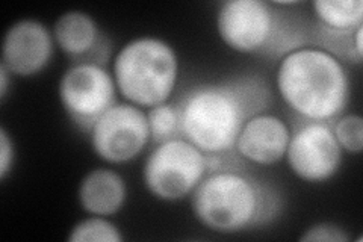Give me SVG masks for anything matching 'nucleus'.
Here are the masks:
<instances>
[{
	"label": "nucleus",
	"instance_id": "obj_8",
	"mask_svg": "<svg viewBox=\"0 0 363 242\" xmlns=\"http://www.w3.org/2000/svg\"><path fill=\"white\" fill-rule=\"evenodd\" d=\"M94 153L108 164H128L152 141L147 112L132 103H116L89 131Z\"/></svg>",
	"mask_w": 363,
	"mask_h": 242
},
{
	"label": "nucleus",
	"instance_id": "obj_3",
	"mask_svg": "<svg viewBox=\"0 0 363 242\" xmlns=\"http://www.w3.org/2000/svg\"><path fill=\"white\" fill-rule=\"evenodd\" d=\"M191 204L201 226L225 235L265 226L274 221L281 209L276 189L233 168L209 171L192 192Z\"/></svg>",
	"mask_w": 363,
	"mask_h": 242
},
{
	"label": "nucleus",
	"instance_id": "obj_20",
	"mask_svg": "<svg viewBox=\"0 0 363 242\" xmlns=\"http://www.w3.org/2000/svg\"><path fill=\"white\" fill-rule=\"evenodd\" d=\"M9 77H13V75L9 73V70L5 65L0 64V99H2V101L6 99V94H8Z\"/></svg>",
	"mask_w": 363,
	"mask_h": 242
},
{
	"label": "nucleus",
	"instance_id": "obj_13",
	"mask_svg": "<svg viewBox=\"0 0 363 242\" xmlns=\"http://www.w3.org/2000/svg\"><path fill=\"white\" fill-rule=\"evenodd\" d=\"M126 199V180L109 168L91 170L84 176L77 189L79 204L89 215L109 218L123 209Z\"/></svg>",
	"mask_w": 363,
	"mask_h": 242
},
{
	"label": "nucleus",
	"instance_id": "obj_5",
	"mask_svg": "<svg viewBox=\"0 0 363 242\" xmlns=\"http://www.w3.org/2000/svg\"><path fill=\"white\" fill-rule=\"evenodd\" d=\"M274 4L264 0H227L217 14V31L227 48L242 55L289 53L300 48L289 23Z\"/></svg>",
	"mask_w": 363,
	"mask_h": 242
},
{
	"label": "nucleus",
	"instance_id": "obj_6",
	"mask_svg": "<svg viewBox=\"0 0 363 242\" xmlns=\"http://www.w3.org/2000/svg\"><path fill=\"white\" fill-rule=\"evenodd\" d=\"M211 171V159L184 136L156 144L143 170L144 185L153 197L179 202L191 197Z\"/></svg>",
	"mask_w": 363,
	"mask_h": 242
},
{
	"label": "nucleus",
	"instance_id": "obj_15",
	"mask_svg": "<svg viewBox=\"0 0 363 242\" xmlns=\"http://www.w3.org/2000/svg\"><path fill=\"white\" fill-rule=\"evenodd\" d=\"M120 229L106 216L91 215L79 221L68 233V242H121Z\"/></svg>",
	"mask_w": 363,
	"mask_h": 242
},
{
	"label": "nucleus",
	"instance_id": "obj_2",
	"mask_svg": "<svg viewBox=\"0 0 363 242\" xmlns=\"http://www.w3.org/2000/svg\"><path fill=\"white\" fill-rule=\"evenodd\" d=\"M276 85L285 105L303 121L335 123L344 115L351 80L339 57L318 48H298L281 56Z\"/></svg>",
	"mask_w": 363,
	"mask_h": 242
},
{
	"label": "nucleus",
	"instance_id": "obj_1",
	"mask_svg": "<svg viewBox=\"0 0 363 242\" xmlns=\"http://www.w3.org/2000/svg\"><path fill=\"white\" fill-rule=\"evenodd\" d=\"M271 93L262 77L245 75L196 87L177 105L180 135L211 159L235 152L244 124L265 112Z\"/></svg>",
	"mask_w": 363,
	"mask_h": 242
},
{
	"label": "nucleus",
	"instance_id": "obj_18",
	"mask_svg": "<svg viewBox=\"0 0 363 242\" xmlns=\"http://www.w3.org/2000/svg\"><path fill=\"white\" fill-rule=\"evenodd\" d=\"M303 242H347L350 236L345 230L333 223H318L311 226L300 236Z\"/></svg>",
	"mask_w": 363,
	"mask_h": 242
},
{
	"label": "nucleus",
	"instance_id": "obj_17",
	"mask_svg": "<svg viewBox=\"0 0 363 242\" xmlns=\"http://www.w3.org/2000/svg\"><path fill=\"white\" fill-rule=\"evenodd\" d=\"M336 140L344 153L359 155L363 150V119L359 114H344L332 123Z\"/></svg>",
	"mask_w": 363,
	"mask_h": 242
},
{
	"label": "nucleus",
	"instance_id": "obj_10",
	"mask_svg": "<svg viewBox=\"0 0 363 242\" xmlns=\"http://www.w3.org/2000/svg\"><path fill=\"white\" fill-rule=\"evenodd\" d=\"M53 32L35 18H21L5 32L2 65L17 77H33L44 72L55 52Z\"/></svg>",
	"mask_w": 363,
	"mask_h": 242
},
{
	"label": "nucleus",
	"instance_id": "obj_9",
	"mask_svg": "<svg viewBox=\"0 0 363 242\" xmlns=\"http://www.w3.org/2000/svg\"><path fill=\"white\" fill-rule=\"evenodd\" d=\"M285 159L295 177L308 183H323L337 175L344 150L336 140L332 124L304 121L291 132Z\"/></svg>",
	"mask_w": 363,
	"mask_h": 242
},
{
	"label": "nucleus",
	"instance_id": "obj_4",
	"mask_svg": "<svg viewBox=\"0 0 363 242\" xmlns=\"http://www.w3.org/2000/svg\"><path fill=\"white\" fill-rule=\"evenodd\" d=\"M179 70V56L173 45L150 35L124 44L112 64L118 94L141 109L169 100L177 87Z\"/></svg>",
	"mask_w": 363,
	"mask_h": 242
},
{
	"label": "nucleus",
	"instance_id": "obj_14",
	"mask_svg": "<svg viewBox=\"0 0 363 242\" xmlns=\"http://www.w3.org/2000/svg\"><path fill=\"white\" fill-rule=\"evenodd\" d=\"M313 14L327 37L351 38L357 28L363 26L362 0H315Z\"/></svg>",
	"mask_w": 363,
	"mask_h": 242
},
{
	"label": "nucleus",
	"instance_id": "obj_7",
	"mask_svg": "<svg viewBox=\"0 0 363 242\" xmlns=\"http://www.w3.org/2000/svg\"><path fill=\"white\" fill-rule=\"evenodd\" d=\"M117 85L104 64L77 62L62 75L58 94L77 129L89 133L94 123L117 103Z\"/></svg>",
	"mask_w": 363,
	"mask_h": 242
},
{
	"label": "nucleus",
	"instance_id": "obj_11",
	"mask_svg": "<svg viewBox=\"0 0 363 242\" xmlns=\"http://www.w3.org/2000/svg\"><path fill=\"white\" fill-rule=\"evenodd\" d=\"M291 129L285 120L269 112H259L241 129L235 152L259 167L274 165L285 159Z\"/></svg>",
	"mask_w": 363,
	"mask_h": 242
},
{
	"label": "nucleus",
	"instance_id": "obj_19",
	"mask_svg": "<svg viewBox=\"0 0 363 242\" xmlns=\"http://www.w3.org/2000/svg\"><path fill=\"white\" fill-rule=\"evenodd\" d=\"M16 160V147L13 138L5 128H0V180H5L13 171Z\"/></svg>",
	"mask_w": 363,
	"mask_h": 242
},
{
	"label": "nucleus",
	"instance_id": "obj_16",
	"mask_svg": "<svg viewBox=\"0 0 363 242\" xmlns=\"http://www.w3.org/2000/svg\"><path fill=\"white\" fill-rule=\"evenodd\" d=\"M147 120H149L152 143L161 144L180 135V117L179 108L174 103H161L147 111Z\"/></svg>",
	"mask_w": 363,
	"mask_h": 242
},
{
	"label": "nucleus",
	"instance_id": "obj_12",
	"mask_svg": "<svg viewBox=\"0 0 363 242\" xmlns=\"http://www.w3.org/2000/svg\"><path fill=\"white\" fill-rule=\"evenodd\" d=\"M53 38L61 52L77 62H99V52L105 50L104 37L96 20L84 11H68L53 25Z\"/></svg>",
	"mask_w": 363,
	"mask_h": 242
}]
</instances>
